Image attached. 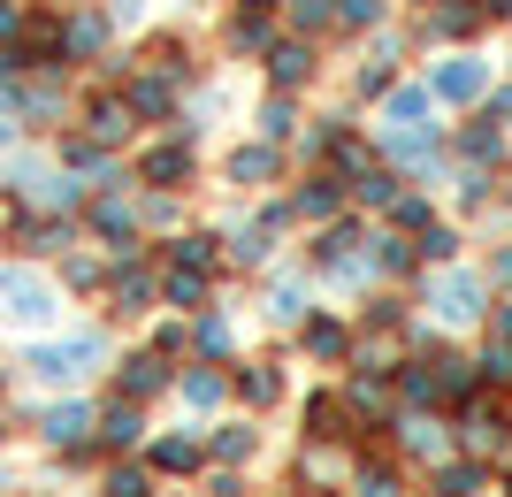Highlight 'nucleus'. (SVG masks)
I'll list each match as a JSON object with an SVG mask.
<instances>
[{
    "label": "nucleus",
    "instance_id": "obj_1",
    "mask_svg": "<svg viewBox=\"0 0 512 497\" xmlns=\"http://www.w3.org/2000/svg\"><path fill=\"white\" fill-rule=\"evenodd\" d=\"M497 85V69L482 46H436L428 54V92H436V108H482Z\"/></svg>",
    "mask_w": 512,
    "mask_h": 497
},
{
    "label": "nucleus",
    "instance_id": "obj_2",
    "mask_svg": "<svg viewBox=\"0 0 512 497\" xmlns=\"http://www.w3.org/2000/svg\"><path fill=\"white\" fill-rule=\"evenodd\" d=\"M321 46L314 39H299V31H276L268 39V54H260V85L268 92H314L321 85Z\"/></svg>",
    "mask_w": 512,
    "mask_h": 497
},
{
    "label": "nucleus",
    "instance_id": "obj_3",
    "mask_svg": "<svg viewBox=\"0 0 512 497\" xmlns=\"http://www.w3.org/2000/svg\"><path fill=\"white\" fill-rule=\"evenodd\" d=\"M100 54H115V16H107V0H77V8H62V62L92 69Z\"/></svg>",
    "mask_w": 512,
    "mask_h": 497
},
{
    "label": "nucleus",
    "instance_id": "obj_4",
    "mask_svg": "<svg viewBox=\"0 0 512 497\" xmlns=\"http://www.w3.org/2000/svg\"><path fill=\"white\" fill-rule=\"evenodd\" d=\"M77 130H85V138H100V146H123L130 130H138L123 85H85V100H77Z\"/></svg>",
    "mask_w": 512,
    "mask_h": 497
},
{
    "label": "nucleus",
    "instance_id": "obj_5",
    "mask_svg": "<svg viewBox=\"0 0 512 497\" xmlns=\"http://www.w3.org/2000/svg\"><path fill=\"white\" fill-rule=\"evenodd\" d=\"M375 108H383V130H436V92H428V77H398Z\"/></svg>",
    "mask_w": 512,
    "mask_h": 497
},
{
    "label": "nucleus",
    "instance_id": "obj_6",
    "mask_svg": "<svg viewBox=\"0 0 512 497\" xmlns=\"http://www.w3.org/2000/svg\"><path fill=\"white\" fill-rule=\"evenodd\" d=\"M192 169H199V153H192V138H184V130L153 138V146H146V161H138V176H146V184H161V192L192 184Z\"/></svg>",
    "mask_w": 512,
    "mask_h": 497
},
{
    "label": "nucleus",
    "instance_id": "obj_7",
    "mask_svg": "<svg viewBox=\"0 0 512 497\" xmlns=\"http://www.w3.org/2000/svg\"><path fill=\"white\" fill-rule=\"evenodd\" d=\"M451 146H459V161H474V169H497V161H505V123L467 115V123L451 130Z\"/></svg>",
    "mask_w": 512,
    "mask_h": 497
},
{
    "label": "nucleus",
    "instance_id": "obj_8",
    "mask_svg": "<svg viewBox=\"0 0 512 497\" xmlns=\"http://www.w3.org/2000/svg\"><path fill=\"white\" fill-rule=\"evenodd\" d=\"M253 130L268 138V146H299V130H306V115H299V92H268L253 108Z\"/></svg>",
    "mask_w": 512,
    "mask_h": 497
},
{
    "label": "nucleus",
    "instance_id": "obj_9",
    "mask_svg": "<svg viewBox=\"0 0 512 497\" xmlns=\"http://www.w3.org/2000/svg\"><path fill=\"white\" fill-rule=\"evenodd\" d=\"M230 184H276L283 176V146H268V138H253V146H230Z\"/></svg>",
    "mask_w": 512,
    "mask_h": 497
},
{
    "label": "nucleus",
    "instance_id": "obj_10",
    "mask_svg": "<svg viewBox=\"0 0 512 497\" xmlns=\"http://www.w3.org/2000/svg\"><path fill=\"white\" fill-rule=\"evenodd\" d=\"M283 31H299L314 46H337V0H283Z\"/></svg>",
    "mask_w": 512,
    "mask_h": 497
},
{
    "label": "nucleus",
    "instance_id": "obj_11",
    "mask_svg": "<svg viewBox=\"0 0 512 497\" xmlns=\"http://www.w3.org/2000/svg\"><path fill=\"white\" fill-rule=\"evenodd\" d=\"M0 299H8V314H16V322H46V314H54L46 283H31V276H0Z\"/></svg>",
    "mask_w": 512,
    "mask_h": 497
},
{
    "label": "nucleus",
    "instance_id": "obj_12",
    "mask_svg": "<svg viewBox=\"0 0 512 497\" xmlns=\"http://www.w3.org/2000/svg\"><path fill=\"white\" fill-rule=\"evenodd\" d=\"M436 314H444V322H474V314H482V283L474 276H444L436 283Z\"/></svg>",
    "mask_w": 512,
    "mask_h": 497
},
{
    "label": "nucleus",
    "instance_id": "obj_13",
    "mask_svg": "<svg viewBox=\"0 0 512 497\" xmlns=\"http://www.w3.org/2000/svg\"><path fill=\"white\" fill-rule=\"evenodd\" d=\"M291 215H337V176H306L299 199H291Z\"/></svg>",
    "mask_w": 512,
    "mask_h": 497
},
{
    "label": "nucleus",
    "instance_id": "obj_14",
    "mask_svg": "<svg viewBox=\"0 0 512 497\" xmlns=\"http://www.w3.org/2000/svg\"><path fill=\"white\" fill-rule=\"evenodd\" d=\"M85 429H92V413H85V406H54V413H46V436H54V444H77Z\"/></svg>",
    "mask_w": 512,
    "mask_h": 497
},
{
    "label": "nucleus",
    "instance_id": "obj_15",
    "mask_svg": "<svg viewBox=\"0 0 512 497\" xmlns=\"http://www.w3.org/2000/svg\"><path fill=\"white\" fill-rule=\"evenodd\" d=\"M161 383H169V375L153 368V360H130V375H123V390H130V398H153Z\"/></svg>",
    "mask_w": 512,
    "mask_h": 497
},
{
    "label": "nucleus",
    "instance_id": "obj_16",
    "mask_svg": "<svg viewBox=\"0 0 512 497\" xmlns=\"http://www.w3.org/2000/svg\"><path fill=\"white\" fill-rule=\"evenodd\" d=\"M390 215H398V230H428V199L398 192V199H390Z\"/></svg>",
    "mask_w": 512,
    "mask_h": 497
},
{
    "label": "nucleus",
    "instance_id": "obj_17",
    "mask_svg": "<svg viewBox=\"0 0 512 497\" xmlns=\"http://www.w3.org/2000/svg\"><path fill=\"white\" fill-rule=\"evenodd\" d=\"M23 16H31V0H0V46L23 39Z\"/></svg>",
    "mask_w": 512,
    "mask_h": 497
},
{
    "label": "nucleus",
    "instance_id": "obj_18",
    "mask_svg": "<svg viewBox=\"0 0 512 497\" xmlns=\"http://www.w3.org/2000/svg\"><path fill=\"white\" fill-rule=\"evenodd\" d=\"M153 459H161V467H176V475H184V467H192V459H199V444H192V436H169V444H161V452H153Z\"/></svg>",
    "mask_w": 512,
    "mask_h": 497
},
{
    "label": "nucleus",
    "instance_id": "obj_19",
    "mask_svg": "<svg viewBox=\"0 0 512 497\" xmlns=\"http://www.w3.org/2000/svg\"><path fill=\"white\" fill-rule=\"evenodd\" d=\"M482 490V467H444V497H474Z\"/></svg>",
    "mask_w": 512,
    "mask_h": 497
},
{
    "label": "nucleus",
    "instance_id": "obj_20",
    "mask_svg": "<svg viewBox=\"0 0 512 497\" xmlns=\"http://www.w3.org/2000/svg\"><path fill=\"white\" fill-rule=\"evenodd\" d=\"M169 253L184 260V268H207V260H214V238H176Z\"/></svg>",
    "mask_w": 512,
    "mask_h": 497
},
{
    "label": "nucleus",
    "instance_id": "obj_21",
    "mask_svg": "<svg viewBox=\"0 0 512 497\" xmlns=\"http://www.w3.org/2000/svg\"><path fill=\"white\" fill-rule=\"evenodd\" d=\"M482 115H490V123H505V130H512V85H490V100H482Z\"/></svg>",
    "mask_w": 512,
    "mask_h": 497
},
{
    "label": "nucleus",
    "instance_id": "obj_22",
    "mask_svg": "<svg viewBox=\"0 0 512 497\" xmlns=\"http://www.w3.org/2000/svg\"><path fill=\"white\" fill-rule=\"evenodd\" d=\"M184 398H192V406H214V398H222V375H192V383H184Z\"/></svg>",
    "mask_w": 512,
    "mask_h": 497
},
{
    "label": "nucleus",
    "instance_id": "obj_23",
    "mask_svg": "<svg viewBox=\"0 0 512 497\" xmlns=\"http://www.w3.org/2000/svg\"><path fill=\"white\" fill-rule=\"evenodd\" d=\"M306 345L329 360V352H344V329H337V322H314V337H306Z\"/></svg>",
    "mask_w": 512,
    "mask_h": 497
},
{
    "label": "nucleus",
    "instance_id": "obj_24",
    "mask_svg": "<svg viewBox=\"0 0 512 497\" xmlns=\"http://www.w3.org/2000/svg\"><path fill=\"white\" fill-rule=\"evenodd\" d=\"M107 444H138V413H107Z\"/></svg>",
    "mask_w": 512,
    "mask_h": 497
},
{
    "label": "nucleus",
    "instance_id": "obj_25",
    "mask_svg": "<svg viewBox=\"0 0 512 497\" xmlns=\"http://www.w3.org/2000/svg\"><path fill=\"white\" fill-rule=\"evenodd\" d=\"M268 314H276V322H299L306 299H299V291H276V299H268Z\"/></svg>",
    "mask_w": 512,
    "mask_h": 497
},
{
    "label": "nucleus",
    "instance_id": "obj_26",
    "mask_svg": "<svg viewBox=\"0 0 512 497\" xmlns=\"http://www.w3.org/2000/svg\"><path fill=\"white\" fill-rule=\"evenodd\" d=\"M107 497H153V490H146V475H130V467H123V475L107 482Z\"/></svg>",
    "mask_w": 512,
    "mask_h": 497
},
{
    "label": "nucleus",
    "instance_id": "obj_27",
    "mask_svg": "<svg viewBox=\"0 0 512 497\" xmlns=\"http://www.w3.org/2000/svg\"><path fill=\"white\" fill-rule=\"evenodd\" d=\"M421 245H428L436 260H451V253H459V238H451V230H436V222H428V238H421Z\"/></svg>",
    "mask_w": 512,
    "mask_h": 497
},
{
    "label": "nucleus",
    "instance_id": "obj_28",
    "mask_svg": "<svg viewBox=\"0 0 512 497\" xmlns=\"http://www.w3.org/2000/svg\"><path fill=\"white\" fill-rule=\"evenodd\" d=\"M276 390H283V383H276L268 368H253V375H245V398H276Z\"/></svg>",
    "mask_w": 512,
    "mask_h": 497
},
{
    "label": "nucleus",
    "instance_id": "obj_29",
    "mask_svg": "<svg viewBox=\"0 0 512 497\" xmlns=\"http://www.w3.org/2000/svg\"><path fill=\"white\" fill-rule=\"evenodd\" d=\"M360 497H398V482H390V475H383V467H375V475H367V482H360Z\"/></svg>",
    "mask_w": 512,
    "mask_h": 497
},
{
    "label": "nucleus",
    "instance_id": "obj_30",
    "mask_svg": "<svg viewBox=\"0 0 512 497\" xmlns=\"http://www.w3.org/2000/svg\"><path fill=\"white\" fill-rule=\"evenodd\" d=\"M497 329H505V337H512V306H505V314H497Z\"/></svg>",
    "mask_w": 512,
    "mask_h": 497
},
{
    "label": "nucleus",
    "instance_id": "obj_31",
    "mask_svg": "<svg viewBox=\"0 0 512 497\" xmlns=\"http://www.w3.org/2000/svg\"><path fill=\"white\" fill-rule=\"evenodd\" d=\"M406 8H444V0H406Z\"/></svg>",
    "mask_w": 512,
    "mask_h": 497
},
{
    "label": "nucleus",
    "instance_id": "obj_32",
    "mask_svg": "<svg viewBox=\"0 0 512 497\" xmlns=\"http://www.w3.org/2000/svg\"><path fill=\"white\" fill-rule=\"evenodd\" d=\"M505 192H512V161H505Z\"/></svg>",
    "mask_w": 512,
    "mask_h": 497
},
{
    "label": "nucleus",
    "instance_id": "obj_33",
    "mask_svg": "<svg viewBox=\"0 0 512 497\" xmlns=\"http://www.w3.org/2000/svg\"><path fill=\"white\" fill-rule=\"evenodd\" d=\"M62 8H77V0H62Z\"/></svg>",
    "mask_w": 512,
    "mask_h": 497
},
{
    "label": "nucleus",
    "instance_id": "obj_34",
    "mask_svg": "<svg viewBox=\"0 0 512 497\" xmlns=\"http://www.w3.org/2000/svg\"><path fill=\"white\" fill-rule=\"evenodd\" d=\"M505 69H512V54H505Z\"/></svg>",
    "mask_w": 512,
    "mask_h": 497
}]
</instances>
